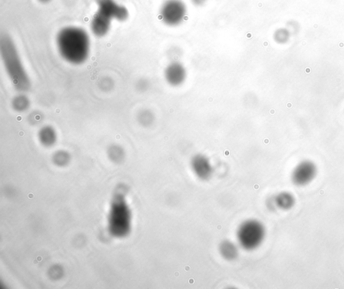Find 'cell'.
<instances>
[{"label":"cell","mask_w":344,"mask_h":289,"mask_svg":"<svg viewBox=\"0 0 344 289\" xmlns=\"http://www.w3.org/2000/svg\"><path fill=\"white\" fill-rule=\"evenodd\" d=\"M275 206L283 210H288L292 208L295 203V199L291 194L288 192H281L275 197Z\"/></svg>","instance_id":"obj_12"},{"label":"cell","mask_w":344,"mask_h":289,"mask_svg":"<svg viewBox=\"0 0 344 289\" xmlns=\"http://www.w3.org/2000/svg\"><path fill=\"white\" fill-rule=\"evenodd\" d=\"M188 8L182 0H166L159 10V18L165 25L177 27L185 21Z\"/></svg>","instance_id":"obj_5"},{"label":"cell","mask_w":344,"mask_h":289,"mask_svg":"<svg viewBox=\"0 0 344 289\" xmlns=\"http://www.w3.org/2000/svg\"><path fill=\"white\" fill-rule=\"evenodd\" d=\"M317 173V166L313 162L309 161H303L292 171V182L299 186L307 185L316 177Z\"/></svg>","instance_id":"obj_7"},{"label":"cell","mask_w":344,"mask_h":289,"mask_svg":"<svg viewBox=\"0 0 344 289\" xmlns=\"http://www.w3.org/2000/svg\"><path fill=\"white\" fill-rule=\"evenodd\" d=\"M266 235L264 225L256 220H248L239 225L237 239L241 247L246 250L258 248Z\"/></svg>","instance_id":"obj_4"},{"label":"cell","mask_w":344,"mask_h":289,"mask_svg":"<svg viewBox=\"0 0 344 289\" xmlns=\"http://www.w3.org/2000/svg\"><path fill=\"white\" fill-rule=\"evenodd\" d=\"M191 169L201 180H208L212 175V166L208 158L203 155H196L191 159Z\"/></svg>","instance_id":"obj_9"},{"label":"cell","mask_w":344,"mask_h":289,"mask_svg":"<svg viewBox=\"0 0 344 289\" xmlns=\"http://www.w3.org/2000/svg\"><path fill=\"white\" fill-rule=\"evenodd\" d=\"M109 230L113 235L125 237L130 232L131 214L125 196L119 193L115 195L109 214Z\"/></svg>","instance_id":"obj_3"},{"label":"cell","mask_w":344,"mask_h":289,"mask_svg":"<svg viewBox=\"0 0 344 289\" xmlns=\"http://www.w3.org/2000/svg\"><path fill=\"white\" fill-rule=\"evenodd\" d=\"M139 122L143 125H148L153 122V116L152 113L148 111H144L140 113L139 116Z\"/></svg>","instance_id":"obj_18"},{"label":"cell","mask_w":344,"mask_h":289,"mask_svg":"<svg viewBox=\"0 0 344 289\" xmlns=\"http://www.w3.org/2000/svg\"><path fill=\"white\" fill-rule=\"evenodd\" d=\"M208 0H191V3L196 7H202L205 6Z\"/></svg>","instance_id":"obj_19"},{"label":"cell","mask_w":344,"mask_h":289,"mask_svg":"<svg viewBox=\"0 0 344 289\" xmlns=\"http://www.w3.org/2000/svg\"><path fill=\"white\" fill-rule=\"evenodd\" d=\"M12 105L16 111L22 112L29 107V100L24 95H19L14 99Z\"/></svg>","instance_id":"obj_14"},{"label":"cell","mask_w":344,"mask_h":289,"mask_svg":"<svg viewBox=\"0 0 344 289\" xmlns=\"http://www.w3.org/2000/svg\"><path fill=\"white\" fill-rule=\"evenodd\" d=\"M110 158L115 162H120L124 157V151L118 146H113L109 151Z\"/></svg>","instance_id":"obj_15"},{"label":"cell","mask_w":344,"mask_h":289,"mask_svg":"<svg viewBox=\"0 0 344 289\" xmlns=\"http://www.w3.org/2000/svg\"><path fill=\"white\" fill-rule=\"evenodd\" d=\"M40 1H42V2H47V1H49V0H40Z\"/></svg>","instance_id":"obj_20"},{"label":"cell","mask_w":344,"mask_h":289,"mask_svg":"<svg viewBox=\"0 0 344 289\" xmlns=\"http://www.w3.org/2000/svg\"><path fill=\"white\" fill-rule=\"evenodd\" d=\"M112 19L99 11H96L91 22V30L95 36L105 37L111 30Z\"/></svg>","instance_id":"obj_10"},{"label":"cell","mask_w":344,"mask_h":289,"mask_svg":"<svg viewBox=\"0 0 344 289\" xmlns=\"http://www.w3.org/2000/svg\"><path fill=\"white\" fill-rule=\"evenodd\" d=\"M53 157L55 163L58 166L65 165L70 159V155L65 151H58Z\"/></svg>","instance_id":"obj_16"},{"label":"cell","mask_w":344,"mask_h":289,"mask_svg":"<svg viewBox=\"0 0 344 289\" xmlns=\"http://www.w3.org/2000/svg\"><path fill=\"white\" fill-rule=\"evenodd\" d=\"M97 11L110 18L112 20L125 22L129 17V12L126 7L115 0H96Z\"/></svg>","instance_id":"obj_6"},{"label":"cell","mask_w":344,"mask_h":289,"mask_svg":"<svg viewBox=\"0 0 344 289\" xmlns=\"http://www.w3.org/2000/svg\"><path fill=\"white\" fill-rule=\"evenodd\" d=\"M221 256L227 260H234L237 258L239 250L237 246L230 241L226 240L221 243L219 246Z\"/></svg>","instance_id":"obj_11"},{"label":"cell","mask_w":344,"mask_h":289,"mask_svg":"<svg viewBox=\"0 0 344 289\" xmlns=\"http://www.w3.org/2000/svg\"><path fill=\"white\" fill-rule=\"evenodd\" d=\"M56 42L60 56L71 64H82L89 58L90 37L83 28L76 26L62 28Z\"/></svg>","instance_id":"obj_1"},{"label":"cell","mask_w":344,"mask_h":289,"mask_svg":"<svg viewBox=\"0 0 344 289\" xmlns=\"http://www.w3.org/2000/svg\"><path fill=\"white\" fill-rule=\"evenodd\" d=\"M0 53L6 73L14 87L18 91H28L31 88V80L23 65L17 46L8 34H3L0 38Z\"/></svg>","instance_id":"obj_2"},{"label":"cell","mask_w":344,"mask_h":289,"mask_svg":"<svg viewBox=\"0 0 344 289\" xmlns=\"http://www.w3.org/2000/svg\"><path fill=\"white\" fill-rule=\"evenodd\" d=\"M187 72L180 62L174 61L166 67L164 72L165 79L172 86H179L186 81Z\"/></svg>","instance_id":"obj_8"},{"label":"cell","mask_w":344,"mask_h":289,"mask_svg":"<svg viewBox=\"0 0 344 289\" xmlns=\"http://www.w3.org/2000/svg\"><path fill=\"white\" fill-rule=\"evenodd\" d=\"M289 34L287 30L281 28L275 32L274 35V40L278 43H285L288 40Z\"/></svg>","instance_id":"obj_17"},{"label":"cell","mask_w":344,"mask_h":289,"mask_svg":"<svg viewBox=\"0 0 344 289\" xmlns=\"http://www.w3.org/2000/svg\"><path fill=\"white\" fill-rule=\"evenodd\" d=\"M38 138L42 145L51 146L56 143L57 134L52 127L45 126L40 129Z\"/></svg>","instance_id":"obj_13"}]
</instances>
